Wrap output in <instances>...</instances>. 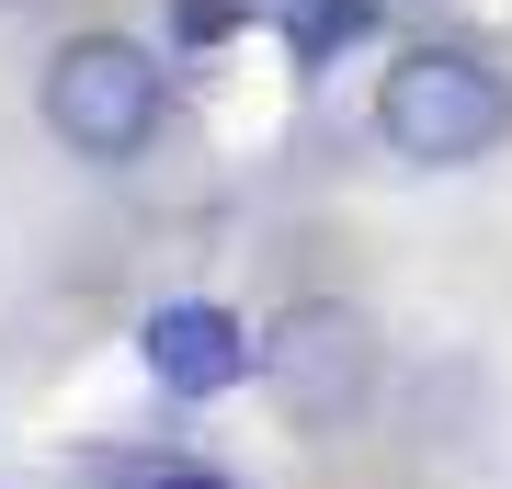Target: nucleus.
I'll use <instances>...</instances> for the list:
<instances>
[{"instance_id":"obj_1","label":"nucleus","mask_w":512,"mask_h":489,"mask_svg":"<svg viewBox=\"0 0 512 489\" xmlns=\"http://www.w3.org/2000/svg\"><path fill=\"white\" fill-rule=\"evenodd\" d=\"M512 126V91L501 69H478L467 46H410V57H387V80H376V137L399 148L410 171H467V160H490Z\"/></svg>"},{"instance_id":"obj_2","label":"nucleus","mask_w":512,"mask_h":489,"mask_svg":"<svg viewBox=\"0 0 512 489\" xmlns=\"http://www.w3.org/2000/svg\"><path fill=\"white\" fill-rule=\"evenodd\" d=\"M46 137L69 148V160H137L148 137H160V103H171V80H160V57H148L137 35H69L46 57Z\"/></svg>"},{"instance_id":"obj_3","label":"nucleus","mask_w":512,"mask_h":489,"mask_svg":"<svg viewBox=\"0 0 512 489\" xmlns=\"http://www.w3.org/2000/svg\"><path fill=\"white\" fill-rule=\"evenodd\" d=\"M376 319L342 308V296H296V308L262 330V387L285 399L296 433H342V421H365L376 399Z\"/></svg>"},{"instance_id":"obj_4","label":"nucleus","mask_w":512,"mask_h":489,"mask_svg":"<svg viewBox=\"0 0 512 489\" xmlns=\"http://www.w3.org/2000/svg\"><path fill=\"white\" fill-rule=\"evenodd\" d=\"M137 364L171 387V399H228L239 376H262V342L217 308V296H171V308H148Z\"/></svg>"},{"instance_id":"obj_5","label":"nucleus","mask_w":512,"mask_h":489,"mask_svg":"<svg viewBox=\"0 0 512 489\" xmlns=\"http://www.w3.org/2000/svg\"><path fill=\"white\" fill-rule=\"evenodd\" d=\"M365 35H376V12H365V0H296V12H285V46L308 57V69H319V57H353Z\"/></svg>"},{"instance_id":"obj_6","label":"nucleus","mask_w":512,"mask_h":489,"mask_svg":"<svg viewBox=\"0 0 512 489\" xmlns=\"http://www.w3.org/2000/svg\"><path fill=\"white\" fill-rule=\"evenodd\" d=\"M171 35H183V46H217V35H239V0H171Z\"/></svg>"},{"instance_id":"obj_7","label":"nucleus","mask_w":512,"mask_h":489,"mask_svg":"<svg viewBox=\"0 0 512 489\" xmlns=\"http://www.w3.org/2000/svg\"><path fill=\"white\" fill-rule=\"evenodd\" d=\"M148 489H217V478H148Z\"/></svg>"},{"instance_id":"obj_8","label":"nucleus","mask_w":512,"mask_h":489,"mask_svg":"<svg viewBox=\"0 0 512 489\" xmlns=\"http://www.w3.org/2000/svg\"><path fill=\"white\" fill-rule=\"evenodd\" d=\"M0 12H35V0H0Z\"/></svg>"}]
</instances>
